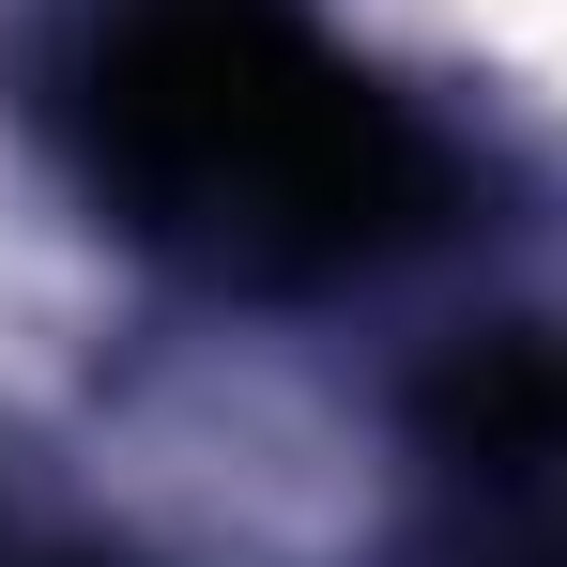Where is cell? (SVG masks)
<instances>
[{
	"mask_svg": "<svg viewBox=\"0 0 567 567\" xmlns=\"http://www.w3.org/2000/svg\"><path fill=\"white\" fill-rule=\"evenodd\" d=\"M62 123L123 230L215 277H353L445 199V138L369 93L307 0H93Z\"/></svg>",
	"mask_w": 567,
	"mask_h": 567,
	"instance_id": "obj_1",
	"label": "cell"
}]
</instances>
